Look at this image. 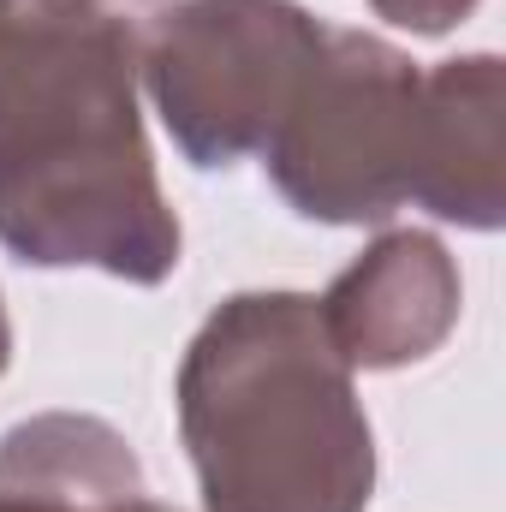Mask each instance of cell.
<instances>
[{
  "mask_svg": "<svg viewBox=\"0 0 506 512\" xmlns=\"http://www.w3.org/2000/svg\"><path fill=\"white\" fill-rule=\"evenodd\" d=\"M0 245L131 286L179 268L137 114V30L108 0H0Z\"/></svg>",
  "mask_w": 506,
  "mask_h": 512,
  "instance_id": "cell-1",
  "label": "cell"
},
{
  "mask_svg": "<svg viewBox=\"0 0 506 512\" xmlns=\"http://www.w3.org/2000/svg\"><path fill=\"white\" fill-rule=\"evenodd\" d=\"M173 399L203 512H370L376 435L310 292H233Z\"/></svg>",
  "mask_w": 506,
  "mask_h": 512,
  "instance_id": "cell-2",
  "label": "cell"
},
{
  "mask_svg": "<svg viewBox=\"0 0 506 512\" xmlns=\"http://www.w3.org/2000/svg\"><path fill=\"white\" fill-rule=\"evenodd\" d=\"M423 66L364 30L322 24V42L262 143L274 191L328 227H376L417 191Z\"/></svg>",
  "mask_w": 506,
  "mask_h": 512,
  "instance_id": "cell-3",
  "label": "cell"
},
{
  "mask_svg": "<svg viewBox=\"0 0 506 512\" xmlns=\"http://www.w3.org/2000/svg\"><path fill=\"white\" fill-rule=\"evenodd\" d=\"M322 18L298 0H173L137 36V78L191 167H233L274 137Z\"/></svg>",
  "mask_w": 506,
  "mask_h": 512,
  "instance_id": "cell-4",
  "label": "cell"
},
{
  "mask_svg": "<svg viewBox=\"0 0 506 512\" xmlns=\"http://www.w3.org/2000/svg\"><path fill=\"white\" fill-rule=\"evenodd\" d=\"M328 340L352 370H405L459 328V268L429 233H387L322 298Z\"/></svg>",
  "mask_w": 506,
  "mask_h": 512,
  "instance_id": "cell-5",
  "label": "cell"
},
{
  "mask_svg": "<svg viewBox=\"0 0 506 512\" xmlns=\"http://www.w3.org/2000/svg\"><path fill=\"white\" fill-rule=\"evenodd\" d=\"M411 203L471 233H495L506 221V72L495 54L423 72V155Z\"/></svg>",
  "mask_w": 506,
  "mask_h": 512,
  "instance_id": "cell-6",
  "label": "cell"
},
{
  "mask_svg": "<svg viewBox=\"0 0 506 512\" xmlns=\"http://www.w3.org/2000/svg\"><path fill=\"white\" fill-rule=\"evenodd\" d=\"M143 501V465L102 417L42 411L0 435V512H137Z\"/></svg>",
  "mask_w": 506,
  "mask_h": 512,
  "instance_id": "cell-7",
  "label": "cell"
},
{
  "mask_svg": "<svg viewBox=\"0 0 506 512\" xmlns=\"http://www.w3.org/2000/svg\"><path fill=\"white\" fill-rule=\"evenodd\" d=\"M376 18L411 30V36H447L453 24H465L477 12V0H370Z\"/></svg>",
  "mask_w": 506,
  "mask_h": 512,
  "instance_id": "cell-8",
  "label": "cell"
},
{
  "mask_svg": "<svg viewBox=\"0 0 506 512\" xmlns=\"http://www.w3.org/2000/svg\"><path fill=\"white\" fill-rule=\"evenodd\" d=\"M6 364H12V322H6V304H0V376H6Z\"/></svg>",
  "mask_w": 506,
  "mask_h": 512,
  "instance_id": "cell-9",
  "label": "cell"
},
{
  "mask_svg": "<svg viewBox=\"0 0 506 512\" xmlns=\"http://www.w3.org/2000/svg\"><path fill=\"white\" fill-rule=\"evenodd\" d=\"M137 512H173V507H155V501H143V507H137Z\"/></svg>",
  "mask_w": 506,
  "mask_h": 512,
  "instance_id": "cell-10",
  "label": "cell"
}]
</instances>
